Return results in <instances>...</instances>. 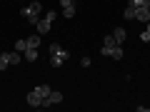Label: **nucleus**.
Segmentation results:
<instances>
[{"instance_id":"nucleus-1","label":"nucleus","mask_w":150,"mask_h":112,"mask_svg":"<svg viewBox=\"0 0 150 112\" xmlns=\"http://www.w3.org/2000/svg\"><path fill=\"white\" fill-rule=\"evenodd\" d=\"M68 60H70V52L63 45H58V43L50 45V65H53V67H63Z\"/></svg>"},{"instance_id":"nucleus-2","label":"nucleus","mask_w":150,"mask_h":112,"mask_svg":"<svg viewBox=\"0 0 150 112\" xmlns=\"http://www.w3.org/2000/svg\"><path fill=\"white\" fill-rule=\"evenodd\" d=\"M20 15L25 18L30 25H38V20H40V15H43V3H38V0H35V3H30L28 8H23V10H20Z\"/></svg>"},{"instance_id":"nucleus-3","label":"nucleus","mask_w":150,"mask_h":112,"mask_svg":"<svg viewBox=\"0 0 150 112\" xmlns=\"http://www.w3.org/2000/svg\"><path fill=\"white\" fill-rule=\"evenodd\" d=\"M53 22H55V10H48L40 20H38V25H35L38 27V35H48L50 27H53Z\"/></svg>"},{"instance_id":"nucleus-4","label":"nucleus","mask_w":150,"mask_h":112,"mask_svg":"<svg viewBox=\"0 0 150 112\" xmlns=\"http://www.w3.org/2000/svg\"><path fill=\"white\" fill-rule=\"evenodd\" d=\"M100 55L112 57V60H123V48H120V45H103V48H100Z\"/></svg>"},{"instance_id":"nucleus-5","label":"nucleus","mask_w":150,"mask_h":112,"mask_svg":"<svg viewBox=\"0 0 150 112\" xmlns=\"http://www.w3.org/2000/svg\"><path fill=\"white\" fill-rule=\"evenodd\" d=\"M58 102H63V92H58V90H50V95L43 100V107H53V105H58Z\"/></svg>"},{"instance_id":"nucleus-6","label":"nucleus","mask_w":150,"mask_h":112,"mask_svg":"<svg viewBox=\"0 0 150 112\" xmlns=\"http://www.w3.org/2000/svg\"><path fill=\"white\" fill-rule=\"evenodd\" d=\"M60 8H63V18H73L75 15V3L73 0H60Z\"/></svg>"},{"instance_id":"nucleus-7","label":"nucleus","mask_w":150,"mask_h":112,"mask_svg":"<svg viewBox=\"0 0 150 112\" xmlns=\"http://www.w3.org/2000/svg\"><path fill=\"white\" fill-rule=\"evenodd\" d=\"M133 20L148 22V20H150V8H138V10H135V18H133Z\"/></svg>"},{"instance_id":"nucleus-8","label":"nucleus","mask_w":150,"mask_h":112,"mask_svg":"<svg viewBox=\"0 0 150 112\" xmlns=\"http://www.w3.org/2000/svg\"><path fill=\"white\" fill-rule=\"evenodd\" d=\"M50 90H53V87H50V85H38V87H35V90H33V92H35V95L40 97V100H45V97L50 95Z\"/></svg>"},{"instance_id":"nucleus-9","label":"nucleus","mask_w":150,"mask_h":112,"mask_svg":"<svg viewBox=\"0 0 150 112\" xmlns=\"http://www.w3.org/2000/svg\"><path fill=\"white\" fill-rule=\"evenodd\" d=\"M112 37H115V43L123 45L125 43V37H128V32H125V27H115V32H112Z\"/></svg>"},{"instance_id":"nucleus-10","label":"nucleus","mask_w":150,"mask_h":112,"mask_svg":"<svg viewBox=\"0 0 150 112\" xmlns=\"http://www.w3.org/2000/svg\"><path fill=\"white\" fill-rule=\"evenodd\" d=\"M28 105L30 107H43V100H40L35 92H28Z\"/></svg>"},{"instance_id":"nucleus-11","label":"nucleus","mask_w":150,"mask_h":112,"mask_svg":"<svg viewBox=\"0 0 150 112\" xmlns=\"http://www.w3.org/2000/svg\"><path fill=\"white\" fill-rule=\"evenodd\" d=\"M23 57H25L28 62H35V60L40 57V55H38V48H28V50H25V55H23Z\"/></svg>"},{"instance_id":"nucleus-12","label":"nucleus","mask_w":150,"mask_h":112,"mask_svg":"<svg viewBox=\"0 0 150 112\" xmlns=\"http://www.w3.org/2000/svg\"><path fill=\"white\" fill-rule=\"evenodd\" d=\"M40 37H43V35H30V37H25V40H28V48H38V45H40Z\"/></svg>"},{"instance_id":"nucleus-13","label":"nucleus","mask_w":150,"mask_h":112,"mask_svg":"<svg viewBox=\"0 0 150 112\" xmlns=\"http://www.w3.org/2000/svg\"><path fill=\"white\" fill-rule=\"evenodd\" d=\"M8 57H10V65H18L23 60V55L18 52V50H13V52H8Z\"/></svg>"},{"instance_id":"nucleus-14","label":"nucleus","mask_w":150,"mask_h":112,"mask_svg":"<svg viewBox=\"0 0 150 112\" xmlns=\"http://www.w3.org/2000/svg\"><path fill=\"white\" fill-rule=\"evenodd\" d=\"M10 67V57H8V52H3L0 55V70H8Z\"/></svg>"},{"instance_id":"nucleus-15","label":"nucleus","mask_w":150,"mask_h":112,"mask_svg":"<svg viewBox=\"0 0 150 112\" xmlns=\"http://www.w3.org/2000/svg\"><path fill=\"white\" fill-rule=\"evenodd\" d=\"M128 5H133V8H150V0H130Z\"/></svg>"},{"instance_id":"nucleus-16","label":"nucleus","mask_w":150,"mask_h":112,"mask_svg":"<svg viewBox=\"0 0 150 112\" xmlns=\"http://www.w3.org/2000/svg\"><path fill=\"white\" fill-rule=\"evenodd\" d=\"M15 50H18V52H25V50H28V40H18V43H15Z\"/></svg>"},{"instance_id":"nucleus-17","label":"nucleus","mask_w":150,"mask_h":112,"mask_svg":"<svg viewBox=\"0 0 150 112\" xmlns=\"http://www.w3.org/2000/svg\"><path fill=\"white\" fill-rule=\"evenodd\" d=\"M140 40H143V43H148V40H150V20H148V27L143 30V35H140Z\"/></svg>"},{"instance_id":"nucleus-18","label":"nucleus","mask_w":150,"mask_h":112,"mask_svg":"<svg viewBox=\"0 0 150 112\" xmlns=\"http://www.w3.org/2000/svg\"><path fill=\"white\" fill-rule=\"evenodd\" d=\"M80 67H90V57H83L80 60Z\"/></svg>"},{"instance_id":"nucleus-19","label":"nucleus","mask_w":150,"mask_h":112,"mask_svg":"<svg viewBox=\"0 0 150 112\" xmlns=\"http://www.w3.org/2000/svg\"><path fill=\"white\" fill-rule=\"evenodd\" d=\"M148 45H150V40H148Z\"/></svg>"}]
</instances>
